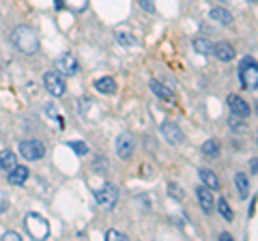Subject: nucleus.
<instances>
[{
	"label": "nucleus",
	"mask_w": 258,
	"mask_h": 241,
	"mask_svg": "<svg viewBox=\"0 0 258 241\" xmlns=\"http://www.w3.org/2000/svg\"><path fill=\"white\" fill-rule=\"evenodd\" d=\"M106 239H108V241H127L129 237L125 235V232H118V230H108V232H106Z\"/></svg>",
	"instance_id": "obj_27"
},
{
	"label": "nucleus",
	"mask_w": 258,
	"mask_h": 241,
	"mask_svg": "<svg viewBox=\"0 0 258 241\" xmlns=\"http://www.w3.org/2000/svg\"><path fill=\"white\" fill-rule=\"evenodd\" d=\"M24 226H26V232L30 239L41 241V239H47V235H50V224L39 213H28L24 218Z\"/></svg>",
	"instance_id": "obj_2"
},
{
	"label": "nucleus",
	"mask_w": 258,
	"mask_h": 241,
	"mask_svg": "<svg viewBox=\"0 0 258 241\" xmlns=\"http://www.w3.org/2000/svg\"><path fill=\"white\" fill-rule=\"evenodd\" d=\"M56 69H58L60 76L71 78V76H76L78 71H80V63H78V58H76L74 54L64 52V54H60L58 58H56Z\"/></svg>",
	"instance_id": "obj_6"
},
{
	"label": "nucleus",
	"mask_w": 258,
	"mask_h": 241,
	"mask_svg": "<svg viewBox=\"0 0 258 241\" xmlns=\"http://www.w3.org/2000/svg\"><path fill=\"white\" fill-rule=\"evenodd\" d=\"M3 239H7V241H22L20 232H15V230H9V232H5V235H3Z\"/></svg>",
	"instance_id": "obj_30"
},
{
	"label": "nucleus",
	"mask_w": 258,
	"mask_h": 241,
	"mask_svg": "<svg viewBox=\"0 0 258 241\" xmlns=\"http://www.w3.org/2000/svg\"><path fill=\"white\" fill-rule=\"evenodd\" d=\"M203 153H205L207 157H217V155H220V147H217L215 140H207V142L203 144Z\"/></svg>",
	"instance_id": "obj_23"
},
{
	"label": "nucleus",
	"mask_w": 258,
	"mask_h": 241,
	"mask_svg": "<svg viewBox=\"0 0 258 241\" xmlns=\"http://www.w3.org/2000/svg\"><path fill=\"white\" fill-rule=\"evenodd\" d=\"M138 5H140L147 13H153V11H155V0H138Z\"/></svg>",
	"instance_id": "obj_29"
},
{
	"label": "nucleus",
	"mask_w": 258,
	"mask_h": 241,
	"mask_svg": "<svg viewBox=\"0 0 258 241\" xmlns=\"http://www.w3.org/2000/svg\"><path fill=\"white\" fill-rule=\"evenodd\" d=\"M235 181H237V188H239V196L241 198H247L249 196V181H247V176L243 172H237Z\"/></svg>",
	"instance_id": "obj_19"
},
{
	"label": "nucleus",
	"mask_w": 258,
	"mask_h": 241,
	"mask_svg": "<svg viewBox=\"0 0 258 241\" xmlns=\"http://www.w3.org/2000/svg\"><path fill=\"white\" fill-rule=\"evenodd\" d=\"M249 3H256V0H249Z\"/></svg>",
	"instance_id": "obj_37"
},
{
	"label": "nucleus",
	"mask_w": 258,
	"mask_h": 241,
	"mask_svg": "<svg viewBox=\"0 0 258 241\" xmlns=\"http://www.w3.org/2000/svg\"><path fill=\"white\" fill-rule=\"evenodd\" d=\"M228 108L232 110V114H237L241 118H245L249 116V106H247V101L243 97H239V95H230L228 97Z\"/></svg>",
	"instance_id": "obj_10"
},
{
	"label": "nucleus",
	"mask_w": 258,
	"mask_h": 241,
	"mask_svg": "<svg viewBox=\"0 0 258 241\" xmlns=\"http://www.w3.org/2000/svg\"><path fill=\"white\" fill-rule=\"evenodd\" d=\"M194 50L200 52V54H205V56H209V54H213V45L209 43L207 39H194Z\"/></svg>",
	"instance_id": "obj_21"
},
{
	"label": "nucleus",
	"mask_w": 258,
	"mask_h": 241,
	"mask_svg": "<svg viewBox=\"0 0 258 241\" xmlns=\"http://www.w3.org/2000/svg\"><path fill=\"white\" fill-rule=\"evenodd\" d=\"M69 147L74 149L78 155H86V153H88V147H86L84 142H69Z\"/></svg>",
	"instance_id": "obj_28"
},
{
	"label": "nucleus",
	"mask_w": 258,
	"mask_h": 241,
	"mask_svg": "<svg viewBox=\"0 0 258 241\" xmlns=\"http://www.w3.org/2000/svg\"><path fill=\"white\" fill-rule=\"evenodd\" d=\"M151 91L157 95V97H161V99H166V101H174V93L168 88L166 84H161L159 80H151Z\"/></svg>",
	"instance_id": "obj_13"
},
{
	"label": "nucleus",
	"mask_w": 258,
	"mask_h": 241,
	"mask_svg": "<svg viewBox=\"0 0 258 241\" xmlns=\"http://www.w3.org/2000/svg\"><path fill=\"white\" fill-rule=\"evenodd\" d=\"M11 41H13V45L18 47L22 54H26V56L35 54L39 50V37H37V33L30 26H24V24L13 30Z\"/></svg>",
	"instance_id": "obj_1"
},
{
	"label": "nucleus",
	"mask_w": 258,
	"mask_h": 241,
	"mask_svg": "<svg viewBox=\"0 0 258 241\" xmlns=\"http://www.w3.org/2000/svg\"><path fill=\"white\" fill-rule=\"evenodd\" d=\"M45 112H47V114H50V116L54 118V123H56V125H58L60 130H62V127H64V120H62V114H58V112H56V106H54V103H50V106L45 108Z\"/></svg>",
	"instance_id": "obj_25"
},
{
	"label": "nucleus",
	"mask_w": 258,
	"mask_h": 241,
	"mask_svg": "<svg viewBox=\"0 0 258 241\" xmlns=\"http://www.w3.org/2000/svg\"><path fill=\"white\" fill-rule=\"evenodd\" d=\"M198 174H200V179H203V183L209 190H217V188H220V181H217V176H215L213 170H209V168H200Z\"/></svg>",
	"instance_id": "obj_17"
},
{
	"label": "nucleus",
	"mask_w": 258,
	"mask_h": 241,
	"mask_svg": "<svg viewBox=\"0 0 258 241\" xmlns=\"http://www.w3.org/2000/svg\"><path fill=\"white\" fill-rule=\"evenodd\" d=\"M211 20H215V22H220L222 26H230L232 24V15L224 9V7H215V9L211 11Z\"/></svg>",
	"instance_id": "obj_18"
},
{
	"label": "nucleus",
	"mask_w": 258,
	"mask_h": 241,
	"mask_svg": "<svg viewBox=\"0 0 258 241\" xmlns=\"http://www.w3.org/2000/svg\"><path fill=\"white\" fill-rule=\"evenodd\" d=\"M220 3H222V5H226V3H230V0H220Z\"/></svg>",
	"instance_id": "obj_36"
},
{
	"label": "nucleus",
	"mask_w": 258,
	"mask_h": 241,
	"mask_svg": "<svg viewBox=\"0 0 258 241\" xmlns=\"http://www.w3.org/2000/svg\"><path fill=\"white\" fill-rule=\"evenodd\" d=\"M20 153L24 159H28V162H37V159H41L45 155V147L39 140H22Z\"/></svg>",
	"instance_id": "obj_5"
},
{
	"label": "nucleus",
	"mask_w": 258,
	"mask_h": 241,
	"mask_svg": "<svg viewBox=\"0 0 258 241\" xmlns=\"http://www.w3.org/2000/svg\"><path fill=\"white\" fill-rule=\"evenodd\" d=\"M93 170H97V172H108L106 170V162H103V159H99V162H93Z\"/></svg>",
	"instance_id": "obj_31"
},
{
	"label": "nucleus",
	"mask_w": 258,
	"mask_h": 241,
	"mask_svg": "<svg viewBox=\"0 0 258 241\" xmlns=\"http://www.w3.org/2000/svg\"><path fill=\"white\" fill-rule=\"evenodd\" d=\"M43 84H45L47 91H50V95H54V97H62L64 91H67L64 80L58 74H54V71H50V74L43 76Z\"/></svg>",
	"instance_id": "obj_7"
},
{
	"label": "nucleus",
	"mask_w": 258,
	"mask_h": 241,
	"mask_svg": "<svg viewBox=\"0 0 258 241\" xmlns=\"http://www.w3.org/2000/svg\"><path fill=\"white\" fill-rule=\"evenodd\" d=\"M217 211L222 213V218L224 220H228V222H232V218H235V211L230 209V205H228V200L226 198H220L217 200Z\"/></svg>",
	"instance_id": "obj_20"
},
{
	"label": "nucleus",
	"mask_w": 258,
	"mask_h": 241,
	"mask_svg": "<svg viewBox=\"0 0 258 241\" xmlns=\"http://www.w3.org/2000/svg\"><path fill=\"white\" fill-rule=\"evenodd\" d=\"M254 205H256V198H252V205H249V211H247L249 218H252V215H254Z\"/></svg>",
	"instance_id": "obj_35"
},
{
	"label": "nucleus",
	"mask_w": 258,
	"mask_h": 241,
	"mask_svg": "<svg viewBox=\"0 0 258 241\" xmlns=\"http://www.w3.org/2000/svg\"><path fill=\"white\" fill-rule=\"evenodd\" d=\"M213 54H215V56H217V58H220L222 63H228V61L235 58V47H232L230 43L222 41V43L213 45Z\"/></svg>",
	"instance_id": "obj_12"
},
{
	"label": "nucleus",
	"mask_w": 258,
	"mask_h": 241,
	"mask_svg": "<svg viewBox=\"0 0 258 241\" xmlns=\"http://www.w3.org/2000/svg\"><path fill=\"white\" fill-rule=\"evenodd\" d=\"M62 7H67L69 11H84L88 7V0H60Z\"/></svg>",
	"instance_id": "obj_22"
},
{
	"label": "nucleus",
	"mask_w": 258,
	"mask_h": 241,
	"mask_svg": "<svg viewBox=\"0 0 258 241\" xmlns=\"http://www.w3.org/2000/svg\"><path fill=\"white\" fill-rule=\"evenodd\" d=\"M220 239H222V241H232L230 232H222V235H220Z\"/></svg>",
	"instance_id": "obj_34"
},
{
	"label": "nucleus",
	"mask_w": 258,
	"mask_h": 241,
	"mask_svg": "<svg viewBox=\"0 0 258 241\" xmlns=\"http://www.w3.org/2000/svg\"><path fill=\"white\" fill-rule=\"evenodd\" d=\"M249 168H252V170H249L252 174H256V172H258V170H256V168H258V159H256V157H252V162H249Z\"/></svg>",
	"instance_id": "obj_33"
},
{
	"label": "nucleus",
	"mask_w": 258,
	"mask_h": 241,
	"mask_svg": "<svg viewBox=\"0 0 258 241\" xmlns=\"http://www.w3.org/2000/svg\"><path fill=\"white\" fill-rule=\"evenodd\" d=\"M95 88H97L99 93L110 95V93H114V91H116V82H114V78L103 76V78H99V80L95 82Z\"/></svg>",
	"instance_id": "obj_16"
},
{
	"label": "nucleus",
	"mask_w": 258,
	"mask_h": 241,
	"mask_svg": "<svg viewBox=\"0 0 258 241\" xmlns=\"http://www.w3.org/2000/svg\"><path fill=\"white\" fill-rule=\"evenodd\" d=\"M116 41H118L120 45L129 47V45H136V37H134L132 33H125V30H118V33H116Z\"/></svg>",
	"instance_id": "obj_24"
},
{
	"label": "nucleus",
	"mask_w": 258,
	"mask_h": 241,
	"mask_svg": "<svg viewBox=\"0 0 258 241\" xmlns=\"http://www.w3.org/2000/svg\"><path fill=\"white\" fill-rule=\"evenodd\" d=\"M95 200L106 209H114L116 200H118V188L114 183H106V186H101V190L95 192Z\"/></svg>",
	"instance_id": "obj_4"
},
{
	"label": "nucleus",
	"mask_w": 258,
	"mask_h": 241,
	"mask_svg": "<svg viewBox=\"0 0 258 241\" xmlns=\"http://www.w3.org/2000/svg\"><path fill=\"white\" fill-rule=\"evenodd\" d=\"M7 207H9V200L5 198V194H0V213H3Z\"/></svg>",
	"instance_id": "obj_32"
},
{
	"label": "nucleus",
	"mask_w": 258,
	"mask_h": 241,
	"mask_svg": "<svg viewBox=\"0 0 258 241\" xmlns=\"http://www.w3.org/2000/svg\"><path fill=\"white\" fill-rule=\"evenodd\" d=\"M239 78H241V84L245 88H256L258 84V69H256V58L254 56H245L239 65Z\"/></svg>",
	"instance_id": "obj_3"
},
{
	"label": "nucleus",
	"mask_w": 258,
	"mask_h": 241,
	"mask_svg": "<svg viewBox=\"0 0 258 241\" xmlns=\"http://www.w3.org/2000/svg\"><path fill=\"white\" fill-rule=\"evenodd\" d=\"M168 194H170L172 198H176V200H181L185 196V192L176 186V183H170V186H168Z\"/></svg>",
	"instance_id": "obj_26"
},
{
	"label": "nucleus",
	"mask_w": 258,
	"mask_h": 241,
	"mask_svg": "<svg viewBox=\"0 0 258 241\" xmlns=\"http://www.w3.org/2000/svg\"><path fill=\"white\" fill-rule=\"evenodd\" d=\"M15 166H18V159H15L13 151H9V149H3V151H0V168L9 172V170H13Z\"/></svg>",
	"instance_id": "obj_15"
},
{
	"label": "nucleus",
	"mask_w": 258,
	"mask_h": 241,
	"mask_svg": "<svg viewBox=\"0 0 258 241\" xmlns=\"http://www.w3.org/2000/svg\"><path fill=\"white\" fill-rule=\"evenodd\" d=\"M28 179V168L26 166H15L13 170H9V183L11 186H24Z\"/></svg>",
	"instance_id": "obj_14"
},
{
	"label": "nucleus",
	"mask_w": 258,
	"mask_h": 241,
	"mask_svg": "<svg viewBox=\"0 0 258 241\" xmlns=\"http://www.w3.org/2000/svg\"><path fill=\"white\" fill-rule=\"evenodd\" d=\"M196 196H198V205L203 207V211H205V213H211L213 207H215V200H213L211 190H209L207 186H203V188L196 190Z\"/></svg>",
	"instance_id": "obj_11"
},
{
	"label": "nucleus",
	"mask_w": 258,
	"mask_h": 241,
	"mask_svg": "<svg viewBox=\"0 0 258 241\" xmlns=\"http://www.w3.org/2000/svg\"><path fill=\"white\" fill-rule=\"evenodd\" d=\"M134 151H136V140H134V136H129V134H120L118 136V140H116V153L120 159H129L134 155Z\"/></svg>",
	"instance_id": "obj_9"
},
{
	"label": "nucleus",
	"mask_w": 258,
	"mask_h": 241,
	"mask_svg": "<svg viewBox=\"0 0 258 241\" xmlns=\"http://www.w3.org/2000/svg\"><path fill=\"white\" fill-rule=\"evenodd\" d=\"M159 132L164 134V138L170 142V144H181L183 140H185V134H183V130L179 125H174V123H170V120H166V123H161L159 125Z\"/></svg>",
	"instance_id": "obj_8"
}]
</instances>
